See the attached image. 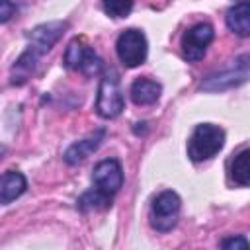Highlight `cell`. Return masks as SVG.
Segmentation results:
<instances>
[{
  "label": "cell",
  "instance_id": "6da1fadb",
  "mask_svg": "<svg viewBox=\"0 0 250 250\" xmlns=\"http://www.w3.org/2000/svg\"><path fill=\"white\" fill-rule=\"evenodd\" d=\"M225 146V131L215 123H199L188 141V156L193 162H203L217 156Z\"/></svg>",
  "mask_w": 250,
  "mask_h": 250
},
{
  "label": "cell",
  "instance_id": "7a4b0ae2",
  "mask_svg": "<svg viewBox=\"0 0 250 250\" xmlns=\"http://www.w3.org/2000/svg\"><path fill=\"white\" fill-rule=\"evenodd\" d=\"M248 64H250V57L246 53L238 55L227 66H223L215 72H209L199 82V90H203V92H225V90L242 86L248 80Z\"/></svg>",
  "mask_w": 250,
  "mask_h": 250
},
{
  "label": "cell",
  "instance_id": "3957f363",
  "mask_svg": "<svg viewBox=\"0 0 250 250\" xmlns=\"http://www.w3.org/2000/svg\"><path fill=\"white\" fill-rule=\"evenodd\" d=\"M125 107V98L123 90L119 84V76L115 70H107L98 86V96H96V111L104 119H113L117 117Z\"/></svg>",
  "mask_w": 250,
  "mask_h": 250
},
{
  "label": "cell",
  "instance_id": "277c9868",
  "mask_svg": "<svg viewBox=\"0 0 250 250\" xmlns=\"http://www.w3.org/2000/svg\"><path fill=\"white\" fill-rule=\"evenodd\" d=\"M182 199L176 191L164 189L150 203V227L158 232H170L178 225Z\"/></svg>",
  "mask_w": 250,
  "mask_h": 250
},
{
  "label": "cell",
  "instance_id": "5b68a950",
  "mask_svg": "<svg viewBox=\"0 0 250 250\" xmlns=\"http://www.w3.org/2000/svg\"><path fill=\"white\" fill-rule=\"evenodd\" d=\"M64 66L70 70H78L84 76H94L102 70V59L96 55L92 45L84 37H74L64 51Z\"/></svg>",
  "mask_w": 250,
  "mask_h": 250
},
{
  "label": "cell",
  "instance_id": "8992f818",
  "mask_svg": "<svg viewBox=\"0 0 250 250\" xmlns=\"http://www.w3.org/2000/svg\"><path fill=\"white\" fill-rule=\"evenodd\" d=\"M115 53H117V59L127 68H135V66L143 64L146 61V53H148V43H146L145 33L135 27L121 31L115 41Z\"/></svg>",
  "mask_w": 250,
  "mask_h": 250
},
{
  "label": "cell",
  "instance_id": "52a82bcc",
  "mask_svg": "<svg viewBox=\"0 0 250 250\" xmlns=\"http://www.w3.org/2000/svg\"><path fill=\"white\" fill-rule=\"evenodd\" d=\"M92 182H94V188L92 189H96L98 193H102L107 199H113V195L123 186V168H121L119 160L117 158L100 160L94 166Z\"/></svg>",
  "mask_w": 250,
  "mask_h": 250
},
{
  "label": "cell",
  "instance_id": "ba28073f",
  "mask_svg": "<svg viewBox=\"0 0 250 250\" xmlns=\"http://www.w3.org/2000/svg\"><path fill=\"white\" fill-rule=\"evenodd\" d=\"M213 39H215V29L211 23L199 21V23L191 25L189 29H186V33L182 35V43H180L184 59L189 62L201 61Z\"/></svg>",
  "mask_w": 250,
  "mask_h": 250
},
{
  "label": "cell",
  "instance_id": "9c48e42d",
  "mask_svg": "<svg viewBox=\"0 0 250 250\" xmlns=\"http://www.w3.org/2000/svg\"><path fill=\"white\" fill-rule=\"evenodd\" d=\"M66 27H68L66 21H47V23L35 25L27 33V41H29L27 49L31 53H35L37 57L49 53L53 49V45L61 39V35L64 33Z\"/></svg>",
  "mask_w": 250,
  "mask_h": 250
},
{
  "label": "cell",
  "instance_id": "30bf717a",
  "mask_svg": "<svg viewBox=\"0 0 250 250\" xmlns=\"http://www.w3.org/2000/svg\"><path fill=\"white\" fill-rule=\"evenodd\" d=\"M104 139H105V129H98V131H94L92 135H88L86 139L72 143V145L64 150V156H62L64 162H66L68 166H76V164L84 162L92 152H96V150L100 148V145L104 143Z\"/></svg>",
  "mask_w": 250,
  "mask_h": 250
},
{
  "label": "cell",
  "instance_id": "8fae6325",
  "mask_svg": "<svg viewBox=\"0 0 250 250\" xmlns=\"http://www.w3.org/2000/svg\"><path fill=\"white\" fill-rule=\"evenodd\" d=\"M131 100L135 105H152L160 100L162 94V84L154 78L148 76H139L133 84H131Z\"/></svg>",
  "mask_w": 250,
  "mask_h": 250
},
{
  "label": "cell",
  "instance_id": "7c38bea8",
  "mask_svg": "<svg viewBox=\"0 0 250 250\" xmlns=\"http://www.w3.org/2000/svg\"><path fill=\"white\" fill-rule=\"evenodd\" d=\"M27 189V180L18 170H8L0 174V203L8 205L20 195H23Z\"/></svg>",
  "mask_w": 250,
  "mask_h": 250
},
{
  "label": "cell",
  "instance_id": "4fadbf2b",
  "mask_svg": "<svg viewBox=\"0 0 250 250\" xmlns=\"http://www.w3.org/2000/svg\"><path fill=\"white\" fill-rule=\"evenodd\" d=\"M225 21L230 31H234L240 37H248L250 35V4H248V0H238L234 6H230L227 10Z\"/></svg>",
  "mask_w": 250,
  "mask_h": 250
},
{
  "label": "cell",
  "instance_id": "5bb4252c",
  "mask_svg": "<svg viewBox=\"0 0 250 250\" xmlns=\"http://www.w3.org/2000/svg\"><path fill=\"white\" fill-rule=\"evenodd\" d=\"M37 55L35 53H31L29 49H25L20 57H18V61L14 62V66H12V70H10V82L14 84V86H23L29 78H31V74H33V70H35V66H37Z\"/></svg>",
  "mask_w": 250,
  "mask_h": 250
},
{
  "label": "cell",
  "instance_id": "9a60e30c",
  "mask_svg": "<svg viewBox=\"0 0 250 250\" xmlns=\"http://www.w3.org/2000/svg\"><path fill=\"white\" fill-rule=\"evenodd\" d=\"M250 150L242 148L232 160H230V180L238 184L240 188H246L250 184Z\"/></svg>",
  "mask_w": 250,
  "mask_h": 250
},
{
  "label": "cell",
  "instance_id": "2e32d148",
  "mask_svg": "<svg viewBox=\"0 0 250 250\" xmlns=\"http://www.w3.org/2000/svg\"><path fill=\"white\" fill-rule=\"evenodd\" d=\"M135 0H102V8L109 18H127Z\"/></svg>",
  "mask_w": 250,
  "mask_h": 250
},
{
  "label": "cell",
  "instance_id": "e0dca14e",
  "mask_svg": "<svg viewBox=\"0 0 250 250\" xmlns=\"http://www.w3.org/2000/svg\"><path fill=\"white\" fill-rule=\"evenodd\" d=\"M219 246H221V248H248V246H250V242H248V238H246V236L236 234V236L223 238V240L219 242Z\"/></svg>",
  "mask_w": 250,
  "mask_h": 250
},
{
  "label": "cell",
  "instance_id": "ac0fdd59",
  "mask_svg": "<svg viewBox=\"0 0 250 250\" xmlns=\"http://www.w3.org/2000/svg\"><path fill=\"white\" fill-rule=\"evenodd\" d=\"M18 12V6L12 0H0V23L10 21Z\"/></svg>",
  "mask_w": 250,
  "mask_h": 250
},
{
  "label": "cell",
  "instance_id": "d6986e66",
  "mask_svg": "<svg viewBox=\"0 0 250 250\" xmlns=\"http://www.w3.org/2000/svg\"><path fill=\"white\" fill-rule=\"evenodd\" d=\"M4 154H6V146H4V145H0V158H2Z\"/></svg>",
  "mask_w": 250,
  "mask_h": 250
}]
</instances>
